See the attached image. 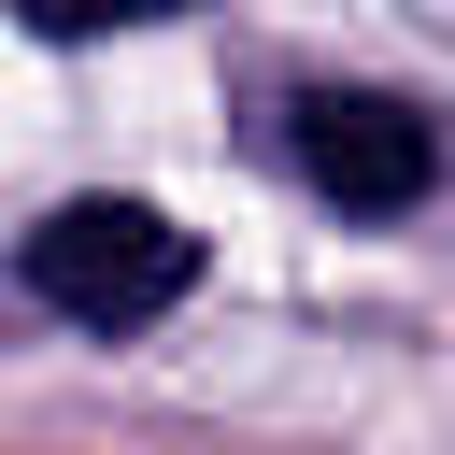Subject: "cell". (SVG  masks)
<instances>
[{
	"label": "cell",
	"instance_id": "cell-1",
	"mask_svg": "<svg viewBox=\"0 0 455 455\" xmlns=\"http://www.w3.org/2000/svg\"><path fill=\"white\" fill-rule=\"evenodd\" d=\"M28 299L71 313V327H156L185 284H199V242L156 213V199H57L28 242H14Z\"/></svg>",
	"mask_w": 455,
	"mask_h": 455
},
{
	"label": "cell",
	"instance_id": "cell-3",
	"mask_svg": "<svg viewBox=\"0 0 455 455\" xmlns=\"http://www.w3.org/2000/svg\"><path fill=\"white\" fill-rule=\"evenodd\" d=\"M43 43H100V28H156V14H185V0H14Z\"/></svg>",
	"mask_w": 455,
	"mask_h": 455
},
{
	"label": "cell",
	"instance_id": "cell-2",
	"mask_svg": "<svg viewBox=\"0 0 455 455\" xmlns=\"http://www.w3.org/2000/svg\"><path fill=\"white\" fill-rule=\"evenodd\" d=\"M299 171L341 199V213H412L441 185V128L384 85H313L299 100Z\"/></svg>",
	"mask_w": 455,
	"mask_h": 455
}]
</instances>
